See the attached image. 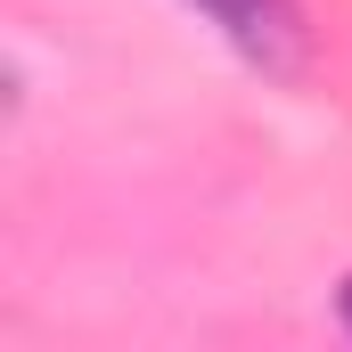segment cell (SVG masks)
<instances>
[{
    "label": "cell",
    "mask_w": 352,
    "mask_h": 352,
    "mask_svg": "<svg viewBox=\"0 0 352 352\" xmlns=\"http://www.w3.org/2000/svg\"><path fill=\"white\" fill-rule=\"evenodd\" d=\"M254 66H295V50H303V16H295V0H197Z\"/></svg>",
    "instance_id": "1"
},
{
    "label": "cell",
    "mask_w": 352,
    "mask_h": 352,
    "mask_svg": "<svg viewBox=\"0 0 352 352\" xmlns=\"http://www.w3.org/2000/svg\"><path fill=\"white\" fill-rule=\"evenodd\" d=\"M344 328H352V278H344Z\"/></svg>",
    "instance_id": "2"
}]
</instances>
